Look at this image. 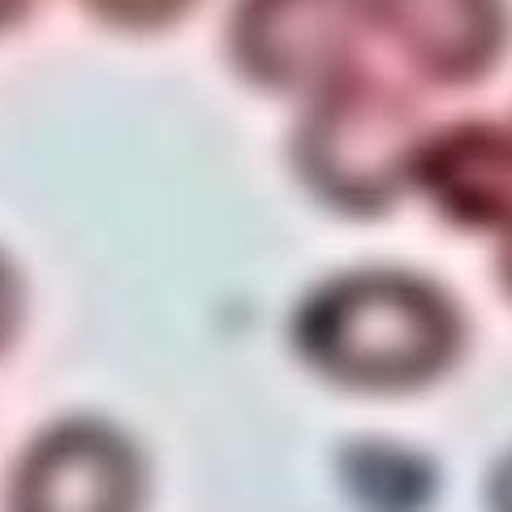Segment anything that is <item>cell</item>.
I'll list each match as a JSON object with an SVG mask.
<instances>
[{"instance_id": "obj_1", "label": "cell", "mask_w": 512, "mask_h": 512, "mask_svg": "<svg viewBox=\"0 0 512 512\" xmlns=\"http://www.w3.org/2000/svg\"><path fill=\"white\" fill-rule=\"evenodd\" d=\"M465 323L439 284L371 267L319 284L293 315V349L336 388L405 396L461 358Z\"/></svg>"}, {"instance_id": "obj_2", "label": "cell", "mask_w": 512, "mask_h": 512, "mask_svg": "<svg viewBox=\"0 0 512 512\" xmlns=\"http://www.w3.org/2000/svg\"><path fill=\"white\" fill-rule=\"evenodd\" d=\"M422 112L396 82L345 69L310 104L293 134L302 186L340 216H383L414 181Z\"/></svg>"}, {"instance_id": "obj_3", "label": "cell", "mask_w": 512, "mask_h": 512, "mask_svg": "<svg viewBox=\"0 0 512 512\" xmlns=\"http://www.w3.org/2000/svg\"><path fill=\"white\" fill-rule=\"evenodd\" d=\"M366 0H233L229 61L267 95H310L358 65Z\"/></svg>"}, {"instance_id": "obj_4", "label": "cell", "mask_w": 512, "mask_h": 512, "mask_svg": "<svg viewBox=\"0 0 512 512\" xmlns=\"http://www.w3.org/2000/svg\"><path fill=\"white\" fill-rule=\"evenodd\" d=\"M138 500V448L95 418H65L39 431L9 474V508L22 512H112L138 508Z\"/></svg>"}, {"instance_id": "obj_5", "label": "cell", "mask_w": 512, "mask_h": 512, "mask_svg": "<svg viewBox=\"0 0 512 512\" xmlns=\"http://www.w3.org/2000/svg\"><path fill=\"white\" fill-rule=\"evenodd\" d=\"M371 26L431 87H469L504 61V0H366Z\"/></svg>"}, {"instance_id": "obj_6", "label": "cell", "mask_w": 512, "mask_h": 512, "mask_svg": "<svg viewBox=\"0 0 512 512\" xmlns=\"http://www.w3.org/2000/svg\"><path fill=\"white\" fill-rule=\"evenodd\" d=\"M414 181L448 220L465 229L512 224V130L495 121H452L422 134Z\"/></svg>"}, {"instance_id": "obj_7", "label": "cell", "mask_w": 512, "mask_h": 512, "mask_svg": "<svg viewBox=\"0 0 512 512\" xmlns=\"http://www.w3.org/2000/svg\"><path fill=\"white\" fill-rule=\"evenodd\" d=\"M78 5L112 31H164L186 18L198 0H78Z\"/></svg>"}, {"instance_id": "obj_8", "label": "cell", "mask_w": 512, "mask_h": 512, "mask_svg": "<svg viewBox=\"0 0 512 512\" xmlns=\"http://www.w3.org/2000/svg\"><path fill=\"white\" fill-rule=\"evenodd\" d=\"M18 332H22V280L13 272V263L0 254V358L13 349Z\"/></svg>"}, {"instance_id": "obj_9", "label": "cell", "mask_w": 512, "mask_h": 512, "mask_svg": "<svg viewBox=\"0 0 512 512\" xmlns=\"http://www.w3.org/2000/svg\"><path fill=\"white\" fill-rule=\"evenodd\" d=\"M35 9H39V0H0V35L13 31V26H22Z\"/></svg>"}, {"instance_id": "obj_10", "label": "cell", "mask_w": 512, "mask_h": 512, "mask_svg": "<svg viewBox=\"0 0 512 512\" xmlns=\"http://www.w3.org/2000/svg\"><path fill=\"white\" fill-rule=\"evenodd\" d=\"M500 276H504V289L512 293V224H508V237H504V254H500Z\"/></svg>"}, {"instance_id": "obj_11", "label": "cell", "mask_w": 512, "mask_h": 512, "mask_svg": "<svg viewBox=\"0 0 512 512\" xmlns=\"http://www.w3.org/2000/svg\"><path fill=\"white\" fill-rule=\"evenodd\" d=\"M495 500H500L504 508H512V465L504 469L500 478H495Z\"/></svg>"}]
</instances>
